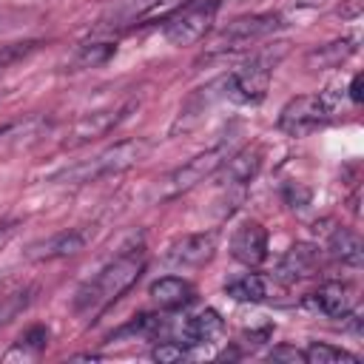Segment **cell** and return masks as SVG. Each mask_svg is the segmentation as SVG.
Instances as JSON below:
<instances>
[{
    "mask_svg": "<svg viewBox=\"0 0 364 364\" xmlns=\"http://www.w3.org/2000/svg\"><path fill=\"white\" fill-rule=\"evenodd\" d=\"M145 256L139 247H128L119 256H114L108 264H102L74 296V310L82 316H100L105 307H111L117 299H122L142 276Z\"/></svg>",
    "mask_w": 364,
    "mask_h": 364,
    "instance_id": "obj_1",
    "label": "cell"
},
{
    "mask_svg": "<svg viewBox=\"0 0 364 364\" xmlns=\"http://www.w3.org/2000/svg\"><path fill=\"white\" fill-rule=\"evenodd\" d=\"M151 151V142L136 136V139H122V142H114L111 148L88 156V159H80L63 171H57L51 176V182H60V185H91V182H100L105 176H117L134 165H139Z\"/></svg>",
    "mask_w": 364,
    "mask_h": 364,
    "instance_id": "obj_2",
    "label": "cell"
},
{
    "mask_svg": "<svg viewBox=\"0 0 364 364\" xmlns=\"http://www.w3.org/2000/svg\"><path fill=\"white\" fill-rule=\"evenodd\" d=\"M282 54H284V43H279L276 51L273 48L259 51L245 65L228 71L222 77V97L236 105H259L267 97V85H270V77H273Z\"/></svg>",
    "mask_w": 364,
    "mask_h": 364,
    "instance_id": "obj_3",
    "label": "cell"
},
{
    "mask_svg": "<svg viewBox=\"0 0 364 364\" xmlns=\"http://www.w3.org/2000/svg\"><path fill=\"white\" fill-rule=\"evenodd\" d=\"M222 0H185L162 23V37L171 46H196L216 23Z\"/></svg>",
    "mask_w": 364,
    "mask_h": 364,
    "instance_id": "obj_4",
    "label": "cell"
},
{
    "mask_svg": "<svg viewBox=\"0 0 364 364\" xmlns=\"http://www.w3.org/2000/svg\"><path fill=\"white\" fill-rule=\"evenodd\" d=\"M284 26V17L279 11H256V14H245L230 20L213 40V51L216 54H230V51H245L262 40H267L270 34H276Z\"/></svg>",
    "mask_w": 364,
    "mask_h": 364,
    "instance_id": "obj_5",
    "label": "cell"
},
{
    "mask_svg": "<svg viewBox=\"0 0 364 364\" xmlns=\"http://www.w3.org/2000/svg\"><path fill=\"white\" fill-rule=\"evenodd\" d=\"M333 117L330 100L324 94H301L284 102V108L279 111V131L287 136H307L318 128H324Z\"/></svg>",
    "mask_w": 364,
    "mask_h": 364,
    "instance_id": "obj_6",
    "label": "cell"
},
{
    "mask_svg": "<svg viewBox=\"0 0 364 364\" xmlns=\"http://www.w3.org/2000/svg\"><path fill=\"white\" fill-rule=\"evenodd\" d=\"M233 151L228 148V145H216V148H208V151H202V154H196L193 159H188L185 165H179L176 171H171L168 176H165V185H162V199H173V196H179V193H185V191H191V188H196L199 182H205L208 176H213L222 165H225V159L230 156Z\"/></svg>",
    "mask_w": 364,
    "mask_h": 364,
    "instance_id": "obj_7",
    "label": "cell"
},
{
    "mask_svg": "<svg viewBox=\"0 0 364 364\" xmlns=\"http://www.w3.org/2000/svg\"><path fill=\"white\" fill-rule=\"evenodd\" d=\"M216 253V233L213 230H199V233H185L173 239L165 247V264L176 270H196L205 267Z\"/></svg>",
    "mask_w": 364,
    "mask_h": 364,
    "instance_id": "obj_8",
    "label": "cell"
},
{
    "mask_svg": "<svg viewBox=\"0 0 364 364\" xmlns=\"http://www.w3.org/2000/svg\"><path fill=\"white\" fill-rule=\"evenodd\" d=\"M185 0H122L117 9H111L100 20V28H128V26L148 23L154 17H168Z\"/></svg>",
    "mask_w": 364,
    "mask_h": 364,
    "instance_id": "obj_9",
    "label": "cell"
},
{
    "mask_svg": "<svg viewBox=\"0 0 364 364\" xmlns=\"http://www.w3.org/2000/svg\"><path fill=\"white\" fill-rule=\"evenodd\" d=\"M230 256L245 267H259L267 259V228L256 219L242 222L230 236Z\"/></svg>",
    "mask_w": 364,
    "mask_h": 364,
    "instance_id": "obj_10",
    "label": "cell"
},
{
    "mask_svg": "<svg viewBox=\"0 0 364 364\" xmlns=\"http://www.w3.org/2000/svg\"><path fill=\"white\" fill-rule=\"evenodd\" d=\"M131 108H134V102H125L117 108H102V111H91V114L80 117L68 134V145H82V142H91L97 136H105L114 125H119L128 117Z\"/></svg>",
    "mask_w": 364,
    "mask_h": 364,
    "instance_id": "obj_11",
    "label": "cell"
},
{
    "mask_svg": "<svg viewBox=\"0 0 364 364\" xmlns=\"http://www.w3.org/2000/svg\"><path fill=\"white\" fill-rule=\"evenodd\" d=\"M225 336V318L219 310L213 307H205L199 310L196 316H188L179 327V344L185 347H205V344H213Z\"/></svg>",
    "mask_w": 364,
    "mask_h": 364,
    "instance_id": "obj_12",
    "label": "cell"
},
{
    "mask_svg": "<svg viewBox=\"0 0 364 364\" xmlns=\"http://www.w3.org/2000/svg\"><path fill=\"white\" fill-rule=\"evenodd\" d=\"M321 262V253L313 242H296L284 250V256L279 259V267H276V279L284 282V284H293V282H301L307 276L316 273Z\"/></svg>",
    "mask_w": 364,
    "mask_h": 364,
    "instance_id": "obj_13",
    "label": "cell"
},
{
    "mask_svg": "<svg viewBox=\"0 0 364 364\" xmlns=\"http://www.w3.org/2000/svg\"><path fill=\"white\" fill-rule=\"evenodd\" d=\"M307 304L327 318H347L353 310V290L344 282H324L316 293H310Z\"/></svg>",
    "mask_w": 364,
    "mask_h": 364,
    "instance_id": "obj_14",
    "label": "cell"
},
{
    "mask_svg": "<svg viewBox=\"0 0 364 364\" xmlns=\"http://www.w3.org/2000/svg\"><path fill=\"white\" fill-rule=\"evenodd\" d=\"M148 293H151L154 304L159 310H168V313L171 310H182L196 299V287L182 276H162L148 287Z\"/></svg>",
    "mask_w": 364,
    "mask_h": 364,
    "instance_id": "obj_15",
    "label": "cell"
},
{
    "mask_svg": "<svg viewBox=\"0 0 364 364\" xmlns=\"http://www.w3.org/2000/svg\"><path fill=\"white\" fill-rule=\"evenodd\" d=\"M85 247V233L71 228V230H63L57 236H48L46 242H37L28 247V259L34 262H51V259H65V256H74Z\"/></svg>",
    "mask_w": 364,
    "mask_h": 364,
    "instance_id": "obj_16",
    "label": "cell"
},
{
    "mask_svg": "<svg viewBox=\"0 0 364 364\" xmlns=\"http://www.w3.org/2000/svg\"><path fill=\"white\" fill-rule=\"evenodd\" d=\"M262 168V151L259 148H242L230 154L222 165L225 171V185H247Z\"/></svg>",
    "mask_w": 364,
    "mask_h": 364,
    "instance_id": "obj_17",
    "label": "cell"
},
{
    "mask_svg": "<svg viewBox=\"0 0 364 364\" xmlns=\"http://www.w3.org/2000/svg\"><path fill=\"white\" fill-rule=\"evenodd\" d=\"M216 85H219V80H213L210 85H205V88H196L188 100H185V105L179 108V117H176V122H173V134H179V131H188V128H193L199 119H202V114L213 105V100H216Z\"/></svg>",
    "mask_w": 364,
    "mask_h": 364,
    "instance_id": "obj_18",
    "label": "cell"
},
{
    "mask_svg": "<svg viewBox=\"0 0 364 364\" xmlns=\"http://www.w3.org/2000/svg\"><path fill=\"white\" fill-rule=\"evenodd\" d=\"M355 43H358L355 37H341V40L324 43V46H318V48H313V51L307 54V65H310V68H336V65H341L347 57L355 54V48H358Z\"/></svg>",
    "mask_w": 364,
    "mask_h": 364,
    "instance_id": "obj_19",
    "label": "cell"
},
{
    "mask_svg": "<svg viewBox=\"0 0 364 364\" xmlns=\"http://www.w3.org/2000/svg\"><path fill=\"white\" fill-rule=\"evenodd\" d=\"M114 54H117V43H114V40H88V43L77 46V51H74L68 68H71V71L100 68V65H105Z\"/></svg>",
    "mask_w": 364,
    "mask_h": 364,
    "instance_id": "obj_20",
    "label": "cell"
},
{
    "mask_svg": "<svg viewBox=\"0 0 364 364\" xmlns=\"http://www.w3.org/2000/svg\"><path fill=\"white\" fill-rule=\"evenodd\" d=\"M330 256L338 259L341 264H350V267H361V259H364V247H361V239L358 233L347 230V228H336L330 233V245H327Z\"/></svg>",
    "mask_w": 364,
    "mask_h": 364,
    "instance_id": "obj_21",
    "label": "cell"
},
{
    "mask_svg": "<svg viewBox=\"0 0 364 364\" xmlns=\"http://www.w3.org/2000/svg\"><path fill=\"white\" fill-rule=\"evenodd\" d=\"M267 293H270V287L259 273H242V276H236V279H230L225 284V296H230L233 301L259 304V301L267 299Z\"/></svg>",
    "mask_w": 364,
    "mask_h": 364,
    "instance_id": "obj_22",
    "label": "cell"
},
{
    "mask_svg": "<svg viewBox=\"0 0 364 364\" xmlns=\"http://www.w3.org/2000/svg\"><path fill=\"white\" fill-rule=\"evenodd\" d=\"M358 364V355L355 353H347L341 347H333V344H324V341H310L304 347V364Z\"/></svg>",
    "mask_w": 364,
    "mask_h": 364,
    "instance_id": "obj_23",
    "label": "cell"
},
{
    "mask_svg": "<svg viewBox=\"0 0 364 364\" xmlns=\"http://www.w3.org/2000/svg\"><path fill=\"white\" fill-rule=\"evenodd\" d=\"M46 344H48V330L46 327H31V330H26L23 336H20V341L14 344V350H9L3 358L6 361H11V358H37L43 350H46Z\"/></svg>",
    "mask_w": 364,
    "mask_h": 364,
    "instance_id": "obj_24",
    "label": "cell"
},
{
    "mask_svg": "<svg viewBox=\"0 0 364 364\" xmlns=\"http://www.w3.org/2000/svg\"><path fill=\"white\" fill-rule=\"evenodd\" d=\"M31 287H26V290H14V293H9V296H0V327H6L9 321H14L28 304H31Z\"/></svg>",
    "mask_w": 364,
    "mask_h": 364,
    "instance_id": "obj_25",
    "label": "cell"
},
{
    "mask_svg": "<svg viewBox=\"0 0 364 364\" xmlns=\"http://www.w3.org/2000/svg\"><path fill=\"white\" fill-rule=\"evenodd\" d=\"M37 46H40V40H26V43L3 46V48H0V71H6V68H11L14 63L26 60L31 51H37Z\"/></svg>",
    "mask_w": 364,
    "mask_h": 364,
    "instance_id": "obj_26",
    "label": "cell"
},
{
    "mask_svg": "<svg viewBox=\"0 0 364 364\" xmlns=\"http://www.w3.org/2000/svg\"><path fill=\"white\" fill-rule=\"evenodd\" d=\"M185 355H188V347L179 344V341H159V344H154V350H151V358L159 361V364L182 361Z\"/></svg>",
    "mask_w": 364,
    "mask_h": 364,
    "instance_id": "obj_27",
    "label": "cell"
},
{
    "mask_svg": "<svg viewBox=\"0 0 364 364\" xmlns=\"http://www.w3.org/2000/svg\"><path fill=\"white\" fill-rule=\"evenodd\" d=\"M270 361H287V364H301L304 361V350L301 347H293V344H279L267 353Z\"/></svg>",
    "mask_w": 364,
    "mask_h": 364,
    "instance_id": "obj_28",
    "label": "cell"
},
{
    "mask_svg": "<svg viewBox=\"0 0 364 364\" xmlns=\"http://www.w3.org/2000/svg\"><path fill=\"white\" fill-rule=\"evenodd\" d=\"M350 100L355 105L361 102V74H353V80H350Z\"/></svg>",
    "mask_w": 364,
    "mask_h": 364,
    "instance_id": "obj_29",
    "label": "cell"
},
{
    "mask_svg": "<svg viewBox=\"0 0 364 364\" xmlns=\"http://www.w3.org/2000/svg\"><path fill=\"white\" fill-rule=\"evenodd\" d=\"M0 102H3V91H0Z\"/></svg>",
    "mask_w": 364,
    "mask_h": 364,
    "instance_id": "obj_30",
    "label": "cell"
}]
</instances>
